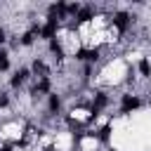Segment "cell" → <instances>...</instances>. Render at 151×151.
<instances>
[{
  "instance_id": "cell-8",
  "label": "cell",
  "mask_w": 151,
  "mask_h": 151,
  "mask_svg": "<svg viewBox=\"0 0 151 151\" xmlns=\"http://www.w3.org/2000/svg\"><path fill=\"white\" fill-rule=\"evenodd\" d=\"M61 106H64L61 94H59V92H52V94L47 97V113H50V116H57V113H61Z\"/></svg>"
},
{
  "instance_id": "cell-1",
  "label": "cell",
  "mask_w": 151,
  "mask_h": 151,
  "mask_svg": "<svg viewBox=\"0 0 151 151\" xmlns=\"http://www.w3.org/2000/svg\"><path fill=\"white\" fill-rule=\"evenodd\" d=\"M111 24H113V28H116L118 35H125L132 28V24H134V14L127 12V9H116L113 17H111Z\"/></svg>"
},
{
  "instance_id": "cell-7",
  "label": "cell",
  "mask_w": 151,
  "mask_h": 151,
  "mask_svg": "<svg viewBox=\"0 0 151 151\" xmlns=\"http://www.w3.org/2000/svg\"><path fill=\"white\" fill-rule=\"evenodd\" d=\"M47 50H50V54L61 64L64 59H66V50H64V45H61V38H54V40H50L47 42Z\"/></svg>"
},
{
  "instance_id": "cell-15",
  "label": "cell",
  "mask_w": 151,
  "mask_h": 151,
  "mask_svg": "<svg viewBox=\"0 0 151 151\" xmlns=\"http://www.w3.org/2000/svg\"><path fill=\"white\" fill-rule=\"evenodd\" d=\"M80 2H66V19H76L78 12H80Z\"/></svg>"
},
{
  "instance_id": "cell-12",
  "label": "cell",
  "mask_w": 151,
  "mask_h": 151,
  "mask_svg": "<svg viewBox=\"0 0 151 151\" xmlns=\"http://www.w3.org/2000/svg\"><path fill=\"white\" fill-rule=\"evenodd\" d=\"M137 73H139L142 78H151V59H149V57H139V61H137Z\"/></svg>"
},
{
  "instance_id": "cell-19",
  "label": "cell",
  "mask_w": 151,
  "mask_h": 151,
  "mask_svg": "<svg viewBox=\"0 0 151 151\" xmlns=\"http://www.w3.org/2000/svg\"><path fill=\"white\" fill-rule=\"evenodd\" d=\"M40 151H57V146H54V144H45Z\"/></svg>"
},
{
  "instance_id": "cell-5",
  "label": "cell",
  "mask_w": 151,
  "mask_h": 151,
  "mask_svg": "<svg viewBox=\"0 0 151 151\" xmlns=\"http://www.w3.org/2000/svg\"><path fill=\"white\" fill-rule=\"evenodd\" d=\"M54 90H52V78H38L31 87V97H50Z\"/></svg>"
},
{
  "instance_id": "cell-2",
  "label": "cell",
  "mask_w": 151,
  "mask_h": 151,
  "mask_svg": "<svg viewBox=\"0 0 151 151\" xmlns=\"http://www.w3.org/2000/svg\"><path fill=\"white\" fill-rule=\"evenodd\" d=\"M139 109H142V97H139V94H134V92H123V94H120L118 111H120L123 116L134 113V111H139Z\"/></svg>"
},
{
  "instance_id": "cell-4",
  "label": "cell",
  "mask_w": 151,
  "mask_h": 151,
  "mask_svg": "<svg viewBox=\"0 0 151 151\" xmlns=\"http://www.w3.org/2000/svg\"><path fill=\"white\" fill-rule=\"evenodd\" d=\"M31 76H33V73H31V66H19V68L12 73V78H9V87H12V90H21Z\"/></svg>"
},
{
  "instance_id": "cell-9",
  "label": "cell",
  "mask_w": 151,
  "mask_h": 151,
  "mask_svg": "<svg viewBox=\"0 0 151 151\" xmlns=\"http://www.w3.org/2000/svg\"><path fill=\"white\" fill-rule=\"evenodd\" d=\"M94 17H97V7L94 5H83L80 12H78V17H76V21L78 24H90Z\"/></svg>"
},
{
  "instance_id": "cell-17",
  "label": "cell",
  "mask_w": 151,
  "mask_h": 151,
  "mask_svg": "<svg viewBox=\"0 0 151 151\" xmlns=\"http://www.w3.org/2000/svg\"><path fill=\"white\" fill-rule=\"evenodd\" d=\"M5 42H7V31L0 26V47H5Z\"/></svg>"
},
{
  "instance_id": "cell-16",
  "label": "cell",
  "mask_w": 151,
  "mask_h": 151,
  "mask_svg": "<svg viewBox=\"0 0 151 151\" xmlns=\"http://www.w3.org/2000/svg\"><path fill=\"white\" fill-rule=\"evenodd\" d=\"M9 104H12V99H9V92H0V111L2 109H9Z\"/></svg>"
},
{
  "instance_id": "cell-18",
  "label": "cell",
  "mask_w": 151,
  "mask_h": 151,
  "mask_svg": "<svg viewBox=\"0 0 151 151\" xmlns=\"http://www.w3.org/2000/svg\"><path fill=\"white\" fill-rule=\"evenodd\" d=\"M0 151H14V144L5 142V144H0Z\"/></svg>"
},
{
  "instance_id": "cell-21",
  "label": "cell",
  "mask_w": 151,
  "mask_h": 151,
  "mask_svg": "<svg viewBox=\"0 0 151 151\" xmlns=\"http://www.w3.org/2000/svg\"><path fill=\"white\" fill-rule=\"evenodd\" d=\"M111 151H116V149H111Z\"/></svg>"
},
{
  "instance_id": "cell-14",
  "label": "cell",
  "mask_w": 151,
  "mask_h": 151,
  "mask_svg": "<svg viewBox=\"0 0 151 151\" xmlns=\"http://www.w3.org/2000/svg\"><path fill=\"white\" fill-rule=\"evenodd\" d=\"M9 66H12V61H9V52H7L5 47H0V73L9 71Z\"/></svg>"
},
{
  "instance_id": "cell-10",
  "label": "cell",
  "mask_w": 151,
  "mask_h": 151,
  "mask_svg": "<svg viewBox=\"0 0 151 151\" xmlns=\"http://www.w3.org/2000/svg\"><path fill=\"white\" fill-rule=\"evenodd\" d=\"M109 106H111V97H109L106 92H94V97H92V109L104 111V109H109Z\"/></svg>"
},
{
  "instance_id": "cell-6",
  "label": "cell",
  "mask_w": 151,
  "mask_h": 151,
  "mask_svg": "<svg viewBox=\"0 0 151 151\" xmlns=\"http://www.w3.org/2000/svg\"><path fill=\"white\" fill-rule=\"evenodd\" d=\"M31 73H33L35 78H50L52 68L47 66V61H45L42 57H33V61H31Z\"/></svg>"
},
{
  "instance_id": "cell-13",
  "label": "cell",
  "mask_w": 151,
  "mask_h": 151,
  "mask_svg": "<svg viewBox=\"0 0 151 151\" xmlns=\"http://www.w3.org/2000/svg\"><path fill=\"white\" fill-rule=\"evenodd\" d=\"M33 42H35V33H33V31H24V33L19 35V45H21V47H31Z\"/></svg>"
},
{
  "instance_id": "cell-20",
  "label": "cell",
  "mask_w": 151,
  "mask_h": 151,
  "mask_svg": "<svg viewBox=\"0 0 151 151\" xmlns=\"http://www.w3.org/2000/svg\"><path fill=\"white\" fill-rule=\"evenodd\" d=\"M33 151H38V149H33Z\"/></svg>"
},
{
  "instance_id": "cell-11",
  "label": "cell",
  "mask_w": 151,
  "mask_h": 151,
  "mask_svg": "<svg viewBox=\"0 0 151 151\" xmlns=\"http://www.w3.org/2000/svg\"><path fill=\"white\" fill-rule=\"evenodd\" d=\"M87 137H94L97 142L106 144V142L111 139V125H101L99 130H94V132H87Z\"/></svg>"
},
{
  "instance_id": "cell-3",
  "label": "cell",
  "mask_w": 151,
  "mask_h": 151,
  "mask_svg": "<svg viewBox=\"0 0 151 151\" xmlns=\"http://www.w3.org/2000/svg\"><path fill=\"white\" fill-rule=\"evenodd\" d=\"M59 24H61V21H59L57 17H47V19H45V24H42V28H40V38H42V40H47V42H50V40H54V38H57V33H59Z\"/></svg>"
}]
</instances>
